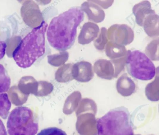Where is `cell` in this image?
Listing matches in <instances>:
<instances>
[{
  "label": "cell",
  "instance_id": "1",
  "mask_svg": "<svg viewBox=\"0 0 159 135\" xmlns=\"http://www.w3.org/2000/svg\"><path fill=\"white\" fill-rule=\"evenodd\" d=\"M84 16L80 8L74 7L54 17L47 32L50 44L61 52L70 49L75 42L77 28Z\"/></svg>",
  "mask_w": 159,
  "mask_h": 135
},
{
  "label": "cell",
  "instance_id": "2",
  "mask_svg": "<svg viewBox=\"0 0 159 135\" xmlns=\"http://www.w3.org/2000/svg\"><path fill=\"white\" fill-rule=\"evenodd\" d=\"M48 24L43 21L34 28L21 41L12 54L16 64L25 68L31 66L45 53V34Z\"/></svg>",
  "mask_w": 159,
  "mask_h": 135
},
{
  "label": "cell",
  "instance_id": "3",
  "mask_svg": "<svg viewBox=\"0 0 159 135\" xmlns=\"http://www.w3.org/2000/svg\"><path fill=\"white\" fill-rule=\"evenodd\" d=\"M98 135H134L131 116L127 108L112 109L97 119Z\"/></svg>",
  "mask_w": 159,
  "mask_h": 135
},
{
  "label": "cell",
  "instance_id": "4",
  "mask_svg": "<svg viewBox=\"0 0 159 135\" xmlns=\"http://www.w3.org/2000/svg\"><path fill=\"white\" fill-rule=\"evenodd\" d=\"M7 126L9 135H35L39 129L32 110L25 106L18 107L11 112Z\"/></svg>",
  "mask_w": 159,
  "mask_h": 135
},
{
  "label": "cell",
  "instance_id": "5",
  "mask_svg": "<svg viewBox=\"0 0 159 135\" xmlns=\"http://www.w3.org/2000/svg\"><path fill=\"white\" fill-rule=\"evenodd\" d=\"M125 64L128 73L136 79L148 81L152 79L156 73L153 62L145 54L139 50L127 51Z\"/></svg>",
  "mask_w": 159,
  "mask_h": 135
},
{
  "label": "cell",
  "instance_id": "6",
  "mask_svg": "<svg viewBox=\"0 0 159 135\" xmlns=\"http://www.w3.org/2000/svg\"><path fill=\"white\" fill-rule=\"evenodd\" d=\"M108 41L125 46L131 43L134 39V33L132 29L125 24H115L107 30Z\"/></svg>",
  "mask_w": 159,
  "mask_h": 135
},
{
  "label": "cell",
  "instance_id": "7",
  "mask_svg": "<svg viewBox=\"0 0 159 135\" xmlns=\"http://www.w3.org/2000/svg\"><path fill=\"white\" fill-rule=\"evenodd\" d=\"M72 72L74 79L81 82L89 81L94 75L92 64L86 61H80L73 64Z\"/></svg>",
  "mask_w": 159,
  "mask_h": 135
},
{
  "label": "cell",
  "instance_id": "8",
  "mask_svg": "<svg viewBox=\"0 0 159 135\" xmlns=\"http://www.w3.org/2000/svg\"><path fill=\"white\" fill-rule=\"evenodd\" d=\"M81 10L87 14L89 20L96 23H100L105 19L104 12L94 0H89L81 5Z\"/></svg>",
  "mask_w": 159,
  "mask_h": 135
},
{
  "label": "cell",
  "instance_id": "9",
  "mask_svg": "<svg viewBox=\"0 0 159 135\" xmlns=\"http://www.w3.org/2000/svg\"><path fill=\"white\" fill-rule=\"evenodd\" d=\"M94 71L97 76L101 78L111 80L115 78V69L111 60L99 59L94 63Z\"/></svg>",
  "mask_w": 159,
  "mask_h": 135
},
{
  "label": "cell",
  "instance_id": "10",
  "mask_svg": "<svg viewBox=\"0 0 159 135\" xmlns=\"http://www.w3.org/2000/svg\"><path fill=\"white\" fill-rule=\"evenodd\" d=\"M99 31V27L96 24L91 22L85 23L79 34L78 43L82 44L90 43L97 37Z\"/></svg>",
  "mask_w": 159,
  "mask_h": 135
},
{
  "label": "cell",
  "instance_id": "11",
  "mask_svg": "<svg viewBox=\"0 0 159 135\" xmlns=\"http://www.w3.org/2000/svg\"><path fill=\"white\" fill-rule=\"evenodd\" d=\"M137 24L143 26L146 18L149 15L155 13L151 8V4L148 1H143L136 4L132 9Z\"/></svg>",
  "mask_w": 159,
  "mask_h": 135
},
{
  "label": "cell",
  "instance_id": "12",
  "mask_svg": "<svg viewBox=\"0 0 159 135\" xmlns=\"http://www.w3.org/2000/svg\"><path fill=\"white\" fill-rule=\"evenodd\" d=\"M116 88L121 95L126 97L134 93L136 86L134 81L125 73L121 75L117 80Z\"/></svg>",
  "mask_w": 159,
  "mask_h": 135
},
{
  "label": "cell",
  "instance_id": "13",
  "mask_svg": "<svg viewBox=\"0 0 159 135\" xmlns=\"http://www.w3.org/2000/svg\"><path fill=\"white\" fill-rule=\"evenodd\" d=\"M159 16L156 13L151 14L145 19L143 25L145 31L150 37L159 35Z\"/></svg>",
  "mask_w": 159,
  "mask_h": 135
},
{
  "label": "cell",
  "instance_id": "14",
  "mask_svg": "<svg viewBox=\"0 0 159 135\" xmlns=\"http://www.w3.org/2000/svg\"><path fill=\"white\" fill-rule=\"evenodd\" d=\"M107 56L114 60L125 56L127 51L125 46L119 45L108 41L105 47Z\"/></svg>",
  "mask_w": 159,
  "mask_h": 135
},
{
  "label": "cell",
  "instance_id": "15",
  "mask_svg": "<svg viewBox=\"0 0 159 135\" xmlns=\"http://www.w3.org/2000/svg\"><path fill=\"white\" fill-rule=\"evenodd\" d=\"M73 64L69 63L61 67L55 75V80L58 82L66 83L74 79L72 72Z\"/></svg>",
  "mask_w": 159,
  "mask_h": 135
},
{
  "label": "cell",
  "instance_id": "16",
  "mask_svg": "<svg viewBox=\"0 0 159 135\" xmlns=\"http://www.w3.org/2000/svg\"><path fill=\"white\" fill-rule=\"evenodd\" d=\"M156 76L154 80L148 83L145 89V95L147 98L152 101L159 100V76Z\"/></svg>",
  "mask_w": 159,
  "mask_h": 135
},
{
  "label": "cell",
  "instance_id": "17",
  "mask_svg": "<svg viewBox=\"0 0 159 135\" xmlns=\"http://www.w3.org/2000/svg\"><path fill=\"white\" fill-rule=\"evenodd\" d=\"M69 57L67 52L61 51L58 54L48 55V62L51 65L57 67L63 65L68 60Z\"/></svg>",
  "mask_w": 159,
  "mask_h": 135
},
{
  "label": "cell",
  "instance_id": "18",
  "mask_svg": "<svg viewBox=\"0 0 159 135\" xmlns=\"http://www.w3.org/2000/svg\"><path fill=\"white\" fill-rule=\"evenodd\" d=\"M11 104L7 94L6 93H0V116L6 119L8 115Z\"/></svg>",
  "mask_w": 159,
  "mask_h": 135
},
{
  "label": "cell",
  "instance_id": "19",
  "mask_svg": "<svg viewBox=\"0 0 159 135\" xmlns=\"http://www.w3.org/2000/svg\"><path fill=\"white\" fill-rule=\"evenodd\" d=\"M108 41L107 30L106 28L102 27L101 28L100 32L94 41V46L98 50H103L105 49Z\"/></svg>",
  "mask_w": 159,
  "mask_h": 135
},
{
  "label": "cell",
  "instance_id": "20",
  "mask_svg": "<svg viewBox=\"0 0 159 135\" xmlns=\"http://www.w3.org/2000/svg\"><path fill=\"white\" fill-rule=\"evenodd\" d=\"M11 85V79L5 68L0 64V93L7 91Z\"/></svg>",
  "mask_w": 159,
  "mask_h": 135
},
{
  "label": "cell",
  "instance_id": "21",
  "mask_svg": "<svg viewBox=\"0 0 159 135\" xmlns=\"http://www.w3.org/2000/svg\"><path fill=\"white\" fill-rule=\"evenodd\" d=\"M53 90V86L50 82L47 81H38V87L36 96L42 97L50 94Z\"/></svg>",
  "mask_w": 159,
  "mask_h": 135
},
{
  "label": "cell",
  "instance_id": "22",
  "mask_svg": "<svg viewBox=\"0 0 159 135\" xmlns=\"http://www.w3.org/2000/svg\"><path fill=\"white\" fill-rule=\"evenodd\" d=\"M159 40L152 41L147 46L145 49L146 55L153 60H158Z\"/></svg>",
  "mask_w": 159,
  "mask_h": 135
},
{
  "label": "cell",
  "instance_id": "23",
  "mask_svg": "<svg viewBox=\"0 0 159 135\" xmlns=\"http://www.w3.org/2000/svg\"><path fill=\"white\" fill-rule=\"evenodd\" d=\"M37 135H67L62 130L55 127L48 128L42 130Z\"/></svg>",
  "mask_w": 159,
  "mask_h": 135
},
{
  "label": "cell",
  "instance_id": "24",
  "mask_svg": "<svg viewBox=\"0 0 159 135\" xmlns=\"http://www.w3.org/2000/svg\"><path fill=\"white\" fill-rule=\"evenodd\" d=\"M6 47V43L4 41H0V60L5 54Z\"/></svg>",
  "mask_w": 159,
  "mask_h": 135
},
{
  "label": "cell",
  "instance_id": "25",
  "mask_svg": "<svg viewBox=\"0 0 159 135\" xmlns=\"http://www.w3.org/2000/svg\"><path fill=\"white\" fill-rule=\"evenodd\" d=\"M0 135H7V133L2 120L0 119Z\"/></svg>",
  "mask_w": 159,
  "mask_h": 135
},
{
  "label": "cell",
  "instance_id": "26",
  "mask_svg": "<svg viewBox=\"0 0 159 135\" xmlns=\"http://www.w3.org/2000/svg\"><path fill=\"white\" fill-rule=\"evenodd\" d=\"M134 135H141L139 134H135Z\"/></svg>",
  "mask_w": 159,
  "mask_h": 135
}]
</instances>
